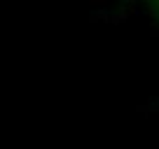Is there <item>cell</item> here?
<instances>
[]
</instances>
